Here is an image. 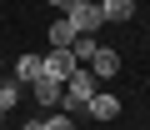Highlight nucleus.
<instances>
[{
  "mask_svg": "<svg viewBox=\"0 0 150 130\" xmlns=\"http://www.w3.org/2000/svg\"><path fill=\"white\" fill-rule=\"evenodd\" d=\"M90 95H95V75H90V65H75V70L65 75V100H60V110H85Z\"/></svg>",
  "mask_w": 150,
  "mask_h": 130,
  "instance_id": "f257e3e1",
  "label": "nucleus"
},
{
  "mask_svg": "<svg viewBox=\"0 0 150 130\" xmlns=\"http://www.w3.org/2000/svg\"><path fill=\"white\" fill-rule=\"evenodd\" d=\"M65 20L80 30V35H95V30L105 25V10H100V0H85V5H70V10H65Z\"/></svg>",
  "mask_w": 150,
  "mask_h": 130,
  "instance_id": "f03ea898",
  "label": "nucleus"
},
{
  "mask_svg": "<svg viewBox=\"0 0 150 130\" xmlns=\"http://www.w3.org/2000/svg\"><path fill=\"white\" fill-rule=\"evenodd\" d=\"M70 70H75V55H70L65 45H50V55H40V75H55V80L65 85Z\"/></svg>",
  "mask_w": 150,
  "mask_h": 130,
  "instance_id": "7ed1b4c3",
  "label": "nucleus"
},
{
  "mask_svg": "<svg viewBox=\"0 0 150 130\" xmlns=\"http://www.w3.org/2000/svg\"><path fill=\"white\" fill-rule=\"evenodd\" d=\"M90 75H95V80H115V75H120V50L100 45V50L90 55Z\"/></svg>",
  "mask_w": 150,
  "mask_h": 130,
  "instance_id": "20e7f679",
  "label": "nucleus"
},
{
  "mask_svg": "<svg viewBox=\"0 0 150 130\" xmlns=\"http://www.w3.org/2000/svg\"><path fill=\"white\" fill-rule=\"evenodd\" d=\"M30 95H35L40 105H55V110H60V100H65V85H60L55 75H40V80H30Z\"/></svg>",
  "mask_w": 150,
  "mask_h": 130,
  "instance_id": "39448f33",
  "label": "nucleus"
},
{
  "mask_svg": "<svg viewBox=\"0 0 150 130\" xmlns=\"http://www.w3.org/2000/svg\"><path fill=\"white\" fill-rule=\"evenodd\" d=\"M85 110H90V120H115V115H120V100H115L110 90H95V95L85 100Z\"/></svg>",
  "mask_w": 150,
  "mask_h": 130,
  "instance_id": "423d86ee",
  "label": "nucleus"
},
{
  "mask_svg": "<svg viewBox=\"0 0 150 130\" xmlns=\"http://www.w3.org/2000/svg\"><path fill=\"white\" fill-rule=\"evenodd\" d=\"M100 10H105V25H125L135 15V0H100Z\"/></svg>",
  "mask_w": 150,
  "mask_h": 130,
  "instance_id": "0eeeda50",
  "label": "nucleus"
},
{
  "mask_svg": "<svg viewBox=\"0 0 150 130\" xmlns=\"http://www.w3.org/2000/svg\"><path fill=\"white\" fill-rule=\"evenodd\" d=\"M65 50H70V55H75V65H90V55H95V50H100V45H95V35H75V40H70V45H65Z\"/></svg>",
  "mask_w": 150,
  "mask_h": 130,
  "instance_id": "6e6552de",
  "label": "nucleus"
},
{
  "mask_svg": "<svg viewBox=\"0 0 150 130\" xmlns=\"http://www.w3.org/2000/svg\"><path fill=\"white\" fill-rule=\"evenodd\" d=\"M30 80H40V55H20L15 60V85H30Z\"/></svg>",
  "mask_w": 150,
  "mask_h": 130,
  "instance_id": "1a4fd4ad",
  "label": "nucleus"
},
{
  "mask_svg": "<svg viewBox=\"0 0 150 130\" xmlns=\"http://www.w3.org/2000/svg\"><path fill=\"white\" fill-rule=\"evenodd\" d=\"M75 35H80V30H75V25L65 20V15H60V20H50V45H70Z\"/></svg>",
  "mask_w": 150,
  "mask_h": 130,
  "instance_id": "9d476101",
  "label": "nucleus"
},
{
  "mask_svg": "<svg viewBox=\"0 0 150 130\" xmlns=\"http://www.w3.org/2000/svg\"><path fill=\"white\" fill-rule=\"evenodd\" d=\"M45 130H75V115L70 110H50L45 115Z\"/></svg>",
  "mask_w": 150,
  "mask_h": 130,
  "instance_id": "9b49d317",
  "label": "nucleus"
},
{
  "mask_svg": "<svg viewBox=\"0 0 150 130\" xmlns=\"http://www.w3.org/2000/svg\"><path fill=\"white\" fill-rule=\"evenodd\" d=\"M50 10H55V15H65V10H70V0H50Z\"/></svg>",
  "mask_w": 150,
  "mask_h": 130,
  "instance_id": "f8f14e48",
  "label": "nucleus"
},
{
  "mask_svg": "<svg viewBox=\"0 0 150 130\" xmlns=\"http://www.w3.org/2000/svg\"><path fill=\"white\" fill-rule=\"evenodd\" d=\"M20 130H45V120H25V125H20Z\"/></svg>",
  "mask_w": 150,
  "mask_h": 130,
  "instance_id": "ddd939ff",
  "label": "nucleus"
},
{
  "mask_svg": "<svg viewBox=\"0 0 150 130\" xmlns=\"http://www.w3.org/2000/svg\"><path fill=\"white\" fill-rule=\"evenodd\" d=\"M5 115H10V105H5V100H0V125H5Z\"/></svg>",
  "mask_w": 150,
  "mask_h": 130,
  "instance_id": "4468645a",
  "label": "nucleus"
},
{
  "mask_svg": "<svg viewBox=\"0 0 150 130\" xmlns=\"http://www.w3.org/2000/svg\"><path fill=\"white\" fill-rule=\"evenodd\" d=\"M0 85H5V75H0Z\"/></svg>",
  "mask_w": 150,
  "mask_h": 130,
  "instance_id": "2eb2a0df",
  "label": "nucleus"
}]
</instances>
